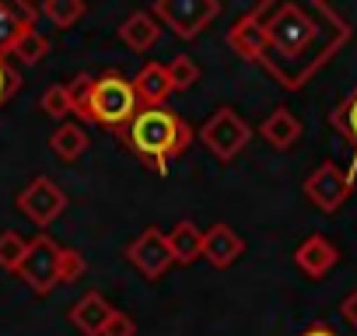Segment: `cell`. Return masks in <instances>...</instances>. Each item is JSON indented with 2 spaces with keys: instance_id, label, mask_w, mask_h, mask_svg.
<instances>
[{
  "instance_id": "obj_1",
  "label": "cell",
  "mask_w": 357,
  "mask_h": 336,
  "mask_svg": "<svg viewBox=\"0 0 357 336\" xmlns=\"http://www.w3.org/2000/svg\"><path fill=\"white\" fill-rule=\"evenodd\" d=\"M252 18L263 32V53L256 63H263L284 88H301V81L308 74H315L326 60V53H333L347 29L333 18L329 25H319L312 18V11L298 8V4H266L252 8Z\"/></svg>"
},
{
  "instance_id": "obj_2",
  "label": "cell",
  "mask_w": 357,
  "mask_h": 336,
  "mask_svg": "<svg viewBox=\"0 0 357 336\" xmlns=\"http://www.w3.org/2000/svg\"><path fill=\"white\" fill-rule=\"evenodd\" d=\"M119 137H123V144H126L137 158H144V161L154 168L158 176H165V172H168V161L178 158V154L193 144L190 123L178 116V112H172L168 105L137 109V116L119 130Z\"/></svg>"
},
{
  "instance_id": "obj_3",
  "label": "cell",
  "mask_w": 357,
  "mask_h": 336,
  "mask_svg": "<svg viewBox=\"0 0 357 336\" xmlns=\"http://www.w3.org/2000/svg\"><path fill=\"white\" fill-rule=\"evenodd\" d=\"M67 91H70L74 112L81 119H88L95 126H105V130H116V133L140 109V102L133 95V84L123 74H102V77L81 74V77H74L67 84Z\"/></svg>"
},
{
  "instance_id": "obj_4",
  "label": "cell",
  "mask_w": 357,
  "mask_h": 336,
  "mask_svg": "<svg viewBox=\"0 0 357 336\" xmlns=\"http://www.w3.org/2000/svg\"><path fill=\"white\" fill-rule=\"evenodd\" d=\"M88 270L84 256L60 245L56 238H50L46 231L36 235L29 245H25V259L18 266V277L36 291V294H50L53 287L60 284H70V280H81Z\"/></svg>"
},
{
  "instance_id": "obj_5",
  "label": "cell",
  "mask_w": 357,
  "mask_h": 336,
  "mask_svg": "<svg viewBox=\"0 0 357 336\" xmlns=\"http://www.w3.org/2000/svg\"><path fill=\"white\" fill-rule=\"evenodd\" d=\"M147 15L172 29L178 39H197L221 15V4L218 0H154Z\"/></svg>"
},
{
  "instance_id": "obj_6",
  "label": "cell",
  "mask_w": 357,
  "mask_h": 336,
  "mask_svg": "<svg viewBox=\"0 0 357 336\" xmlns=\"http://www.w3.org/2000/svg\"><path fill=\"white\" fill-rule=\"evenodd\" d=\"M252 140V126L231 109V105H221L204 126H200V144L218 158V161H235L245 144Z\"/></svg>"
},
{
  "instance_id": "obj_7",
  "label": "cell",
  "mask_w": 357,
  "mask_h": 336,
  "mask_svg": "<svg viewBox=\"0 0 357 336\" xmlns=\"http://www.w3.org/2000/svg\"><path fill=\"white\" fill-rule=\"evenodd\" d=\"M354 179L343 172L336 161H322L315 172L305 179V197L322 211V214H336L347 200H350Z\"/></svg>"
},
{
  "instance_id": "obj_8",
  "label": "cell",
  "mask_w": 357,
  "mask_h": 336,
  "mask_svg": "<svg viewBox=\"0 0 357 336\" xmlns=\"http://www.w3.org/2000/svg\"><path fill=\"white\" fill-rule=\"evenodd\" d=\"M15 207L32 221V224H39V228H46V224H53L63 211H67V193L53 183V179H46V176H39V179H32L22 193H18V200H15Z\"/></svg>"
},
{
  "instance_id": "obj_9",
  "label": "cell",
  "mask_w": 357,
  "mask_h": 336,
  "mask_svg": "<svg viewBox=\"0 0 357 336\" xmlns=\"http://www.w3.org/2000/svg\"><path fill=\"white\" fill-rule=\"evenodd\" d=\"M126 263L144 277V280H161L172 266V252L168 242L158 228H144L130 245H126Z\"/></svg>"
},
{
  "instance_id": "obj_10",
  "label": "cell",
  "mask_w": 357,
  "mask_h": 336,
  "mask_svg": "<svg viewBox=\"0 0 357 336\" xmlns=\"http://www.w3.org/2000/svg\"><path fill=\"white\" fill-rule=\"evenodd\" d=\"M36 18H39V8L32 4H18V0L0 4V60L11 56L22 36L36 29Z\"/></svg>"
},
{
  "instance_id": "obj_11",
  "label": "cell",
  "mask_w": 357,
  "mask_h": 336,
  "mask_svg": "<svg viewBox=\"0 0 357 336\" xmlns=\"http://www.w3.org/2000/svg\"><path fill=\"white\" fill-rule=\"evenodd\" d=\"M294 263H298V270H301L305 277L319 280V277H326V273L340 263V249H336L326 235H312V238H305V242L294 249Z\"/></svg>"
},
{
  "instance_id": "obj_12",
  "label": "cell",
  "mask_w": 357,
  "mask_h": 336,
  "mask_svg": "<svg viewBox=\"0 0 357 336\" xmlns=\"http://www.w3.org/2000/svg\"><path fill=\"white\" fill-rule=\"evenodd\" d=\"M112 305L98 294V291H88V294H81L74 305H70V322H74V329H81L84 336H102V329L109 326V319H112Z\"/></svg>"
},
{
  "instance_id": "obj_13",
  "label": "cell",
  "mask_w": 357,
  "mask_h": 336,
  "mask_svg": "<svg viewBox=\"0 0 357 336\" xmlns=\"http://www.w3.org/2000/svg\"><path fill=\"white\" fill-rule=\"evenodd\" d=\"M242 252H245V242L238 238L235 228H228V224H214V228L204 231V259H207L211 266L225 270V266H231Z\"/></svg>"
},
{
  "instance_id": "obj_14",
  "label": "cell",
  "mask_w": 357,
  "mask_h": 336,
  "mask_svg": "<svg viewBox=\"0 0 357 336\" xmlns=\"http://www.w3.org/2000/svg\"><path fill=\"white\" fill-rule=\"evenodd\" d=\"M165 242H168L172 263H178V266H193V263L204 256V231H200L193 221H178V224L165 235Z\"/></svg>"
},
{
  "instance_id": "obj_15",
  "label": "cell",
  "mask_w": 357,
  "mask_h": 336,
  "mask_svg": "<svg viewBox=\"0 0 357 336\" xmlns=\"http://www.w3.org/2000/svg\"><path fill=\"white\" fill-rule=\"evenodd\" d=\"M133 84V95L140 102V109H154V105H165L168 95H172V84H168V74L161 63H144V70L137 74Z\"/></svg>"
},
{
  "instance_id": "obj_16",
  "label": "cell",
  "mask_w": 357,
  "mask_h": 336,
  "mask_svg": "<svg viewBox=\"0 0 357 336\" xmlns=\"http://www.w3.org/2000/svg\"><path fill=\"white\" fill-rule=\"evenodd\" d=\"M259 133H263V140H266L270 147L287 151V147H294L298 137H301V119H298L291 109H273V112L263 119Z\"/></svg>"
},
{
  "instance_id": "obj_17",
  "label": "cell",
  "mask_w": 357,
  "mask_h": 336,
  "mask_svg": "<svg viewBox=\"0 0 357 336\" xmlns=\"http://www.w3.org/2000/svg\"><path fill=\"white\" fill-rule=\"evenodd\" d=\"M158 36H161V29H158V22H154L147 11H137V15H130V18L119 25V39H123L130 49H137V53L151 49V46L158 43Z\"/></svg>"
},
{
  "instance_id": "obj_18",
  "label": "cell",
  "mask_w": 357,
  "mask_h": 336,
  "mask_svg": "<svg viewBox=\"0 0 357 336\" xmlns=\"http://www.w3.org/2000/svg\"><path fill=\"white\" fill-rule=\"evenodd\" d=\"M50 151H53L56 158H63V161H74V158H81V154L88 151V133H84L77 123H63V126L50 137Z\"/></svg>"
},
{
  "instance_id": "obj_19",
  "label": "cell",
  "mask_w": 357,
  "mask_h": 336,
  "mask_svg": "<svg viewBox=\"0 0 357 336\" xmlns=\"http://www.w3.org/2000/svg\"><path fill=\"white\" fill-rule=\"evenodd\" d=\"M39 15L50 18L53 29H70V25H77L88 15V4H81V0H43Z\"/></svg>"
},
{
  "instance_id": "obj_20",
  "label": "cell",
  "mask_w": 357,
  "mask_h": 336,
  "mask_svg": "<svg viewBox=\"0 0 357 336\" xmlns=\"http://www.w3.org/2000/svg\"><path fill=\"white\" fill-rule=\"evenodd\" d=\"M165 74H168L172 91H190V88L200 81V67H197L193 56H175V60L165 67Z\"/></svg>"
},
{
  "instance_id": "obj_21",
  "label": "cell",
  "mask_w": 357,
  "mask_h": 336,
  "mask_svg": "<svg viewBox=\"0 0 357 336\" xmlns=\"http://www.w3.org/2000/svg\"><path fill=\"white\" fill-rule=\"evenodd\" d=\"M46 53H50V39H46L39 29H32V32H25V36H22V43L15 46V53H11V56H18L25 67H36Z\"/></svg>"
},
{
  "instance_id": "obj_22",
  "label": "cell",
  "mask_w": 357,
  "mask_h": 336,
  "mask_svg": "<svg viewBox=\"0 0 357 336\" xmlns=\"http://www.w3.org/2000/svg\"><path fill=\"white\" fill-rule=\"evenodd\" d=\"M39 109H43L46 116H53V119L70 116V112H74V102H70L67 84H53V88H46V91H43V98H39Z\"/></svg>"
},
{
  "instance_id": "obj_23",
  "label": "cell",
  "mask_w": 357,
  "mask_h": 336,
  "mask_svg": "<svg viewBox=\"0 0 357 336\" xmlns=\"http://www.w3.org/2000/svg\"><path fill=\"white\" fill-rule=\"evenodd\" d=\"M25 238L18 235V231H0V266L4 270H11V273H18V266H22V259H25Z\"/></svg>"
},
{
  "instance_id": "obj_24",
  "label": "cell",
  "mask_w": 357,
  "mask_h": 336,
  "mask_svg": "<svg viewBox=\"0 0 357 336\" xmlns=\"http://www.w3.org/2000/svg\"><path fill=\"white\" fill-rule=\"evenodd\" d=\"M329 123H333V126L354 144V151H357V91H354V95H350V98L329 116Z\"/></svg>"
},
{
  "instance_id": "obj_25",
  "label": "cell",
  "mask_w": 357,
  "mask_h": 336,
  "mask_svg": "<svg viewBox=\"0 0 357 336\" xmlns=\"http://www.w3.org/2000/svg\"><path fill=\"white\" fill-rule=\"evenodd\" d=\"M102 336H137V322L126 315V312H112V319H109V326L102 329Z\"/></svg>"
},
{
  "instance_id": "obj_26",
  "label": "cell",
  "mask_w": 357,
  "mask_h": 336,
  "mask_svg": "<svg viewBox=\"0 0 357 336\" xmlns=\"http://www.w3.org/2000/svg\"><path fill=\"white\" fill-rule=\"evenodd\" d=\"M18 91V74L8 67V60H0V105Z\"/></svg>"
},
{
  "instance_id": "obj_27",
  "label": "cell",
  "mask_w": 357,
  "mask_h": 336,
  "mask_svg": "<svg viewBox=\"0 0 357 336\" xmlns=\"http://www.w3.org/2000/svg\"><path fill=\"white\" fill-rule=\"evenodd\" d=\"M340 315H343V319H347V322L357 329V291H350V294L343 298V305H340Z\"/></svg>"
},
{
  "instance_id": "obj_28",
  "label": "cell",
  "mask_w": 357,
  "mask_h": 336,
  "mask_svg": "<svg viewBox=\"0 0 357 336\" xmlns=\"http://www.w3.org/2000/svg\"><path fill=\"white\" fill-rule=\"evenodd\" d=\"M301 336H340L336 329H329V326H322V322H315V326H308Z\"/></svg>"
}]
</instances>
